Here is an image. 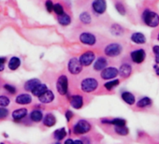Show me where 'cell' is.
Returning <instances> with one entry per match:
<instances>
[{"label": "cell", "mask_w": 159, "mask_h": 144, "mask_svg": "<svg viewBox=\"0 0 159 144\" xmlns=\"http://www.w3.org/2000/svg\"><path fill=\"white\" fill-rule=\"evenodd\" d=\"M130 39L132 42H134L135 44H139V45H142L146 43V37L144 34L140 33V32H135L131 35Z\"/></svg>", "instance_id": "ac0fdd59"}, {"label": "cell", "mask_w": 159, "mask_h": 144, "mask_svg": "<svg viewBox=\"0 0 159 144\" xmlns=\"http://www.w3.org/2000/svg\"><path fill=\"white\" fill-rule=\"evenodd\" d=\"M38 98H39V101L40 103H42V104H50V103H52V102L54 100L55 97H54L53 92L48 89L46 92H44V93H43L41 96H39Z\"/></svg>", "instance_id": "4fadbf2b"}, {"label": "cell", "mask_w": 159, "mask_h": 144, "mask_svg": "<svg viewBox=\"0 0 159 144\" xmlns=\"http://www.w3.org/2000/svg\"><path fill=\"white\" fill-rule=\"evenodd\" d=\"M111 33L113 35V36H116V37H120L122 36L124 33H125V29L118 24H113L111 26Z\"/></svg>", "instance_id": "f1b7e54d"}, {"label": "cell", "mask_w": 159, "mask_h": 144, "mask_svg": "<svg viewBox=\"0 0 159 144\" xmlns=\"http://www.w3.org/2000/svg\"><path fill=\"white\" fill-rule=\"evenodd\" d=\"M74 143H84V141L81 139H76V140H74Z\"/></svg>", "instance_id": "f6af8a7d"}, {"label": "cell", "mask_w": 159, "mask_h": 144, "mask_svg": "<svg viewBox=\"0 0 159 144\" xmlns=\"http://www.w3.org/2000/svg\"><path fill=\"white\" fill-rule=\"evenodd\" d=\"M92 10L97 15H102L107 11L106 0H94L92 2Z\"/></svg>", "instance_id": "30bf717a"}, {"label": "cell", "mask_w": 159, "mask_h": 144, "mask_svg": "<svg viewBox=\"0 0 159 144\" xmlns=\"http://www.w3.org/2000/svg\"><path fill=\"white\" fill-rule=\"evenodd\" d=\"M20 65H21V59L17 56L11 57L8 62V67H9V69H11L12 71L18 69L20 67Z\"/></svg>", "instance_id": "d4e9b609"}, {"label": "cell", "mask_w": 159, "mask_h": 144, "mask_svg": "<svg viewBox=\"0 0 159 144\" xmlns=\"http://www.w3.org/2000/svg\"><path fill=\"white\" fill-rule=\"evenodd\" d=\"M120 83V81L118 79H112V80H109V82H107L105 84H104V87L106 90L108 91H111L113 88L117 87Z\"/></svg>", "instance_id": "1f68e13d"}, {"label": "cell", "mask_w": 159, "mask_h": 144, "mask_svg": "<svg viewBox=\"0 0 159 144\" xmlns=\"http://www.w3.org/2000/svg\"><path fill=\"white\" fill-rule=\"evenodd\" d=\"M47 90H48V86H47L45 83H40L39 84H38V85L36 86V88H35L31 93L33 94V96L39 97V96H41V95H42L44 92H46Z\"/></svg>", "instance_id": "484cf974"}, {"label": "cell", "mask_w": 159, "mask_h": 144, "mask_svg": "<svg viewBox=\"0 0 159 144\" xmlns=\"http://www.w3.org/2000/svg\"><path fill=\"white\" fill-rule=\"evenodd\" d=\"M4 89H5L8 93L11 94V95H14V94L17 93V88H16L15 86L11 85V84H9V83H5V84H4Z\"/></svg>", "instance_id": "8d00e7d4"}, {"label": "cell", "mask_w": 159, "mask_h": 144, "mask_svg": "<svg viewBox=\"0 0 159 144\" xmlns=\"http://www.w3.org/2000/svg\"><path fill=\"white\" fill-rule=\"evenodd\" d=\"M10 114V110L6 107H0V120L6 119Z\"/></svg>", "instance_id": "d590c367"}, {"label": "cell", "mask_w": 159, "mask_h": 144, "mask_svg": "<svg viewBox=\"0 0 159 144\" xmlns=\"http://www.w3.org/2000/svg\"><path fill=\"white\" fill-rule=\"evenodd\" d=\"M115 9L117 11V12L122 15V16H125L126 14V10H125V7L124 6V4H122L121 2H116L115 3Z\"/></svg>", "instance_id": "d6a6232c"}, {"label": "cell", "mask_w": 159, "mask_h": 144, "mask_svg": "<svg viewBox=\"0 0 159 144\" xmlns=\"http://www.w3.org/2000/svg\"><path fill=\"white\" fill-rule=\"evenodd\" d=\"M92 129L91 124L84 119L78 120L73 125V133L76 135H84L90 132Z\"/></svg>", "instance_id": "3957f363"}, {"label": "cell", "mask_w": 159, "mask_h": 144, "mask_svg": "<svg viewBox=\"0 0 159 144\" xmlns=\"http://www.w3.org/2000/svg\"><path fill=\"white\" fill-rule=\"evenodd\" d=\"M42 122L46 127H52L56 124V118L52 112H48L45 115H43Z\"/></svg>", "instance_id": "d6986e66"}, {"label": "cell", "mask_w": 159, "mask_h": 144, "mask_svg": "<svg viewBox=\"0 0 159 144\" xmlns=\"http://www.w3.org/2000/svg\"><path fill=\"white\" fill-rule=\"evenodd\" d=\"M122 52H123V46L117 42L110 43L104 49V53L106 54V56L111 58L119 56L122 53Z\"/></svg>", "instance_id": "277c9868"}, {"label": "cell", "mask_w": 159, "mask_h": 144, "mask_svg": "<svg viewBox=\"0 0 159 144\" xmlns=\"http://www.w3.org/2000/svg\"><path fill=\"white\" fill-rule=\"evenodd\" d=\"M53 11H54V13H56L57 15H60V14L64 13V12H65V10H64L63 5H61L60 3L53 4Z\"/></svg>", "instance_id": "e575fe53"}, {"label": "cell", "mask_w": 159, "mask_h": 144, "mask_svg": "<svg viewBox=\"0 0 159 144\" xmlns=\"http://www.w3.org/2000/svg\"><path fill=\"white\" fill-rule=\"evenodd\" d=\"M152 99L148 97H144L142 98H140L137 103H136V106L139 108V109H144V108H148L150 106H152Z\"/></svg>", "instance_id": "4316f807"}, {"label": "cell", "mask_w": 159, "mask_h": 144, "mask_svg": "<svg viewBox=\"0 0 159 144\" xmlns=\"http://www.w3.org/2000/svg\"><path fill=\"white\" fill-rule=\"evenodd\" d=\"M118 75H119L118 68H116L114 66H106L104 69L101 70V73H100L101 79H103L105 81L115 79Z\"/></svg>", "instance_id": "52a82bcc"}, {"label": "cell", "mask_w": 159, "mask_h": 144, "mask_svg": "<svg viewBox=\"0 0 159 144\" xmlns=\"http://www.w3.org/2000/svg\"><path fill=\"white\" fill-rule=\"evenodd\" d=\"M83 65L80 62L79 58L72 57L67 62V70L72 75H79L83 71Z\"/></svg>", "instance_id": "5b68a950"}, {"label": "cell", "mask_w": 159, "mask_h": 144, "mask_svg": "<svg viewBox=\"0 0 159 144\" xmlns=\"http://www.w3.org/2000/svg\"><path fill=\"white\" fill-rule=\"evenodd\" d=\"M118 72H119V75L122 78L127 79L132 74V66L129 64L125 63V64L121 65V66L118 68Z\"/></svg>", "instance_id": "9a60e30c"}, {"label": "cell", "mask_w": 159, "mask_h": 144, "mask_svg": "<svg viewBox=\"0 0 159 144\" xmlns=\"http://www.w3.org/2000/svg\"><path fill=\"white\" fill-rule=\"evenodd\" d=\"M33 101V97L31 95L24 93V94H20L16 97L15 98V103L19 104V105H28L31 104Z\"/></svg>", "instance_id": "5bb4252c"}, {"label": "cell", "mask_w": 159, "mask_h": 144, "mask_svg": "<svg viewBox=\"0 0 159 144\" xmlns=\"http://www.w3.org/2000/svg\"><path fill=\"white\" fill-rule=\"evenodd\" d=\"M5 69V64H0V72H2Z\"/></svg>", "instance_id": "ee69618b"}, {"label": "cell", "mask_w": 159, "mask_h": 144, "mask_svg": "<svg viewBox=\"0 0 159 144\" xmlns=\"http://www.w3.org/2000/svg\"><path fill=\"white\" fill-rule=\"evenodd\" d=\"M45 8L47 11L50 13L53 11V2L52 0H47V1H45Z\"/></svg>", "instance_id": "f35d334b"}, {"label": "cell", "mask_w": 159, "mask_h": 144, "mask_svg": "<svg viewBox=\"0 0 159 144\" xmlns=\"http://www.w3.org/2000/svg\"><path fill=\"white\" fill-rule=\"evenodd\" d=\"M66 137V131L65 129V127L62 128H58L53 132V137L54 139H56L57 141H61L62 139H64Z\"/></svg>", "instance_id": "f546056e"}, {"label": "cell", "mask_w": 159, "mask_h": 144, "mask_svg": "<svg viewBox=\"0 0 159 144\" xmlns=\"http://www.w3.org/2000/svg\"><path fill=\"white\" fill-rule=\"evenodd\" d=\"M144 25H146L149 27L155 28L159 25V15L155 11H152L149 9H146L141 17Z\"/></svg>", "instance_id": "6da1fadb"}, {"label": "cell", "mask_w": 159, "mask_h": 144, "mask_svg": "<svg viewBox=\"0 0 159 144\" xmlns=\"http://www.w3.org/2000/svg\"><path fill=\"white\" fill-rule=\"evenodd\" d=\"M11 104V99L7 96H0V107H8Z\"/></svg>", "instance_id": "836d02e7"}, {"label": "cell", "mask_w": 159, "mask_h": 144, "mask_svg": "<svg viewBox=\"0 0 159 144\" xmlns=\"http://www.w3.org/2000/svg\"><path fill=\"white\" fill-rule=\"evenodd\" d=\"M153 70H154V72H155V74H156L157 76H159V65H158L157 64L153 65Z\"/></svg>", "instance_id": "60d3db41"}, {"label": "cell", "mask_w": 159, "mask_h": 144, "mask_svg": "<svg viewBox=\"0 0 159 144\" xmlns=\"http://www.w3.org/2000/svg\"><path fill=\"white\" fill-rule=\"evenodd\" d=\"M79 19H80V22H81L82 24L86 25H90L92 23V16L87 11H83L81 14H80Z\"/></svg>", "instance_id": "83f0119b"}, {"label": "cell", "mask_w": 159, "mask_h": 144, "mask_svg": "<svg viewBox=\"0 0 159 144\" xmlns=\"http://www.w3.org/2000/svg\"><path fill=\"white\" fill-rule=\"evenodd\" d=\"M101 123L106 124H112L114 126H120V125H125L126 124V121L125 119H122V118H114L111 120L101 119Z\"/></svg>", "instance_id": "ffe728a7"}, {"label": "cell", "mask_w": 159, "mask_h": 144, "mask_svg": "<svg viewBox=\"0 0 159 144\" xmlns=\"http://www.w3.org/2000/svg\"><path fill=\"white\" fill-rule=\"evenodd\" d=\"M66 121L67 122H70V120H71V118L73 117V112L71 111V110H66Z\"/></svg>", "instance_id": "ab89813d"}, {"label": "cell", "mask_w": 159, "mask_h": 144, "mask_svg": "<svg viewBox=\"0 0 159 144\" xmlns=\"http://www.w3.org/2000/svg\"><path fill=\"white\" fill-rule=\"evenodd\" d=\"M152 52L154 53L155 64L159 65V45H153L152 46Z\"/></svg>", "instance_id": "74e56055"}, {"label": "cell", "mask_w": 159, "mask_h": 144, "mask_svg": "<svg viewBox=\"0 0 159 144\" xmlns=\"http://www.w3.org/2000/svg\"><path fill=\"white\" fill-rule=\"evenodd\" d=\"M67 143H74V140L71 139V138H68L65 141V144H67Z\"/></svg>", "instance_id": "7bdbcfd3"}, {"label": "cell", "mask_w": 159, "mask_h": 144, "mask_svg": "<svg viewBox=\"0 0 159 144\" xmlns=\"http://www.w3.org/2000/svg\"><path fill=\"white\" fill-rule=\"evenodd\" d=\"M157 40H159V34H158V36H157Z\"/></svg>", "instance_id": "bcb514c9"}, {"label": "cell", "mask_w": 159, "mask_h": 144, "mask_svg": "<svg viewBox=\"0 0 159 144\" xmlns=\"http://www.w3.org/2000/svg\"><path fill=\"white\" fill-rule=\"evenodd\" d=\"M7 62V58L2 56V57H0V64H5Z\"/></svg>", "instance_id": "b9f144b4"}, {"label": "cell", "mask_w": 159, "mask_h": 144, "mask_svg": "<svg viewBox=\"0 0 159 144\" xmlns=\"http://www.w3.org/2000/svg\"><path fill=\"white\" fill-rule=\"evenodd\" d=\"M114 132L119 136H127L129 134V129L125 125H120V126H114Z\"/></svg>", "instance_id": "4dcf8cb0"}, {"label": "cell", "mask_w": 159, "mask_h": 144, "mask_svg": "<svg viewBox=\"0 0 159 144\" xmlns=\"http://www.w3.org/2000/svg\"><path fill=\"white\" fill-rule=\"evenodd\" d=\"M121 97H122V99H123V101L125 103H126L127 105H130V106L134 105L135 102H136L135 96L130 92H123L121 94Z\"/></svg>", "instance_id": "44dd1931"}, {"label": "cell", "mask_w": 159, "mask_h": 144, "mask_svg": "<svg viewBox=\"0 0 159 144\" xmlns=\"http://www.w3.org/2000/svg\"><path fill=\"white\" fill-rule=\"evenodd\" d=\"M57 22L60 25L62 26H67L71 24V17L69 14L67 13H62L60 15H58L57 17Z\"/></svg>", "instance_id": "7402d4cb"}, {"label": "cell", "mask_w": 159, "mask_h": 144, "mask_svg": "<svg viewBox=\"0 0 159 144\" xmlns=\"http://www.w3.org/2000/svg\"><path fill=\"white\" fill-rule=\"evenodd\" d=\"M79 39L84 45H88V46H94L97 43V37L90 32H83L80 34Z\"/></svg>", "instance_id": "ba28073f"}, {"label": "cell", "mask_w": 159, "mask_h": 144, "mask_svg": "<svg viewBox=\"0 0 159 144\" xmlns=\"http://www.w3.org/2000/svg\"><path fill=\"white\" fill-rule=\"evenodd\" d=\"M130 58L135 64H142L146 58V52L143 49H138L130 52Z\"/></svg>", "instance_id": "8fae6325"}, {"label": "cell", "mask_w": 159, "mask_h": 144, "mask_svg": "<svg viewBox=\"0 0 159 144\" xmlns=\"http://www.w3.org/2000/svg\"><path fill=\"white\" fill-rule=\"evenodd\" d=\"M79 60L83 65V66H89L96 60V53L92 51H87L80 56Z\"/></svg>", "instance_id": "9c48e42d"}, {"label": "cell", "mask_w": 159, "mask_h": 144, "mask_svg": "<svg viewBox=\"0 0 159 144\" xmlns=\"http://www.w3.org/2000/svg\"><path fill=\"white\" fill-rule=\"evenodd\" d=\"M106 66H108V60L103 56H100L96 61H94L93 68H94L95 71H101Z\"/></svg>", "instance_id": "e0dca14e"}, {"label": "cell", "mask_w": 159, "mask_h": 144, "mask_svg": "<svg viewBox=\"0 0 159 144\" xmlns=\"http://www.w3.org/2000/svg\"><path fill=\"white\" fill-rule=\"evenodd\" d=\"M70 105L73 109L75 110H80L82 109L84 106V97L80 95H75L70 97Z\"/></svg>", "instance_id": "2e32d148"}, {"label": "cell", "mask_w": 159, "mask_h": 144, "mask_svg": "<svg viewBox=\"0 0 159 144\" xmlns=\"http://www.w3.org/2000/svg\"><path fill=\"white\" fill-rule=\"evenodd\" d=\"M40 83H41V82H40L39 79H31V80H28V81L25 83L24 88H25V90L27 91V92H32V91L36 88V86H37L38 84H39Z\"/></svg>", "instance_id": "603a6c76"}, {"label": "cell", "mask_w": 159, "mask_h": 144, "mask_svg": "<svg viewBox=\"0 0 159 144\" xmlns=\"http://www.w3.org/2000/svg\"><path fill=\"white\" fill-rule=\"evenodd\" d=\"M57 92L61 96H66L68 92V79L66 75H61L58 77L56 82Z\"/></svg>", "instance_id": "8992f818"}, {"label": "cell", "mask_w": 159, "mask_h": 144, "mask_svg": "<svg viewBox=\"0 0 159 144\" xmlns=\"http://www.w3.org/2000/svg\"><path fill=\"white\" fill-rule=\"evenodd\" d=\"M29 118L32 122L34 123H39L43 119V113L39 110H33L29 113Z\"/></svg>", "instance_id": "cb8c5ba5"}, {"label": "cell", "mask_w": 159, "mask_h": 144, "mask_svg": "<svg viewBox=\"0 0 159 144\" xmlns=\"http://www.w3.org/2000/svg\"><path fill=\"white\" fill-rule=\"evenodd\" d=\"M80 86H81V90L83 92H84L86 94H90V93L95 92L98 88L99 83L97 79H95L93 77H88V78L82 80Z\"/></svg>", "instance_id": "7a4b0ae2"}, {"label": "cell", "mask_w": 159, "mask_h": 144, "mask_svg": "<svg viewBox=\"0 0 159 144\" xmlns=\"http://www.w3.org/2000/svg\"><path fill=\"white\" fill-rule=\"evenodd\" d=\"M27 114H28V110L25 108H21V109H17L13 110V112L11 113V116L14 122L19 123L23 119H25L27 116Z\"/></svg>", "instance_id": "7c38bea8"}]
</instances>
